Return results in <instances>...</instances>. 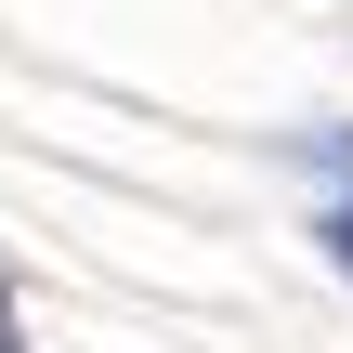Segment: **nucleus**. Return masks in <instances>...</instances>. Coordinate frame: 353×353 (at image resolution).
I'll return each mask as SVG.
<instances>
[{
    "mask_svg": "<svg viewBox=\"0 0 353 353\" xmlns=\"http://www.w3.org/2000/svg\"><path fill=\"white\" fill-rule=\"evenodd\" d=\"M327 249H341V262H353V210H327Z\"/></svg>",
    "mask_w": 353,
    "mask_h": 353,
    "instance_id": "obj_1",
    "label": "nucleus"
},
{
    "mask_svg": "<svg viewBox=\"0 0 353 353\" xmlns=\"http://www.w3.org/2000/svg\"><path fill=\"white\" fill-rule=\"evenodd\" d=\"M0 353H26V341H13V301H0Z\"/></svg>",
    "mask_w": 353,
    "mask_h": 353,
    "instance_id": "obj_2",
    "label": "nucleus"
}]
</instances>
